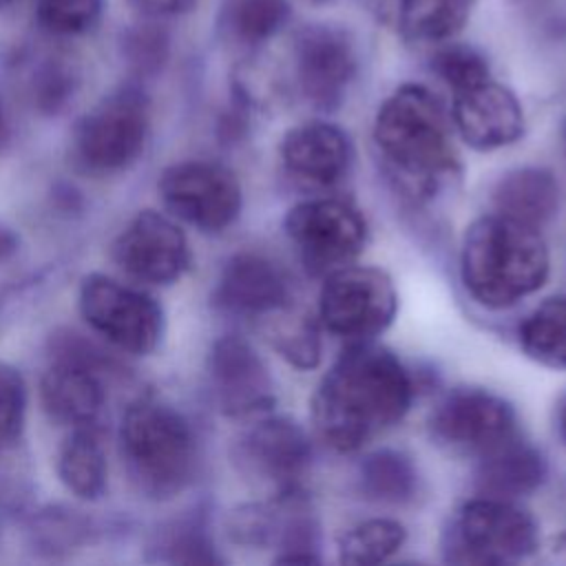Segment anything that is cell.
<instances>
[{"label": "cell", "instance_id": "43", "mask_svg": "<svg viewBox=\"0 0 566 566\" xmlns=\"http://www.w3.org/2000/svg\"><path fill=\"white\" fill-rule=\"evenodd\" d=\"M557 431H559L562 440L566 442V396L562 398V402L557 407Z\"/></svg>", "mask_w": 566, "mask_h": 566}, {"label": "cell", "instance_id": "40", "mask_svg": "<svg viewBox=\"0 0 566 566\" xmlns=\"http://www.w3.org/2000/svg\"><path fill=\"white\" fill-rule=\"evenodd\" d=\"M51 201L55 206L57 212L62 214H80L84 210V195L82 190L71 184V181H57L53 188H51Z\"/></svg>", "mask_w": 566, "mask_h": 566}, {"label": "cell", "instance_id": "27", "mask_svg": "<svg viewBox=\"0 0 566 566\" xmlns=\"http://www.w3.org/2000/svg\"><path fill=\"white\" fill-rule=\"evenodd\" d=\"M263 334L268 343L294 367L314 369L321 363V327L305 310H294L292 303L265 316Z\"/></svg>", "mask_w": 566, "mask_h": 566}, {"label": "cell", "instance_id": "38", "mask_svg": "<svg viewBox=\"0 0 566 566\" xmlns=\"http://www.w3.org/2000/svg\"><path fill=\"white\" fill-rule=\"evenodd\" d=\"M27 420V382L18 367L0 360V444L22 436Z\"/></svg>", "mask_w": 566, "mask_h": 566}, {"label": "cell", "instance_id": "4", "mask_svg": "<svg viewBox=\"0 0 566 566\" xmlns=\"http://www.w3.org/2000/svg\"><path fill=\"white\" fill-rule=\"evenodd\" d=\"M117 440L128 480L144 497L166 502L192 484L199 442L177 407L150 396L133 400L122 416Z\"/></svg>", "mask_w": 566, "mask_h": 566}, {"label": "cell", "instance_id": "23", "mask_svg": "<svg viewBox=\"0 0 566 566\" xmlns=\"http://www.w3.org/2000/svg\"><path fill=\"white\" fill-rule=\"evenodd\" d=\"M55 471L62 486L84 502H95L106 493L108 467L97 427H73L55 458Z\"/></svg>", "mask_w": 566, "mask_h": 566}, {"label": "cell", "instance_id": "8", "mask_svg": "<svg viewBox=\"0 0 566 566\" xmlns=\"http://www.w3.org/2000/svg\"><path fill=\"white\" fill-rule=\"evenodd\" d=\"M398 312L391 276L371 265H343L325 274L318 296V323L347 343L371 340Z\"/></svg>", "mask_w": 566, "mask_h": 566}, {"label": "cell", "instance_id": "14", "mask_svg": "<svg viewBox=\"0 0 566 566\" xmlns=\"http://www.w3.org/2000/svg\"><path fill=\"white\" fill-rule=\"evenodd\" d=\"M113 261L135 281L170 285L179 281L190 263V245L184 230L159 210H139L115 237Z\"/></svg>", "mask_w": 566, "mask_h": 566}, {"label": "cell", "instance_id": "24", "mask_svg": "<svg viewBox=\"0 0 566 566\" xmlns=\"http://www.w3.org/2000/svg\"><path fill=\"white\" fill-rule=\"evenodd\" d=\"M478 0H400L396 24L405 40L442 44L453 40L469 22Z\"/></svg>", "mask_w": 566, "mask_h": 566}, {"label": "cell", "instance_id": "3", "mask_svg": "<svg viewBox=\"0 0 566 566\" xmlns=\"http://www.w3.org/2000/svg\"><path fill=\"white\" fill-rule=\"evenodd\" d=\"M548 270V248L537 228L493 212L464 230L460 276L467 292L489 310L531 296L546 283Z\"/></svg>", "mask_w": 566, "mask_h": 566}, {"label": "cell", "instance_id": "11", "mask_svg": "<svg viewBox=\"0 0 566 566\" xmlns=\"http://www.w3.org/2000/svg\"><path fill=\"white\" fill-rule=\"evenodd\" d=\"M292 71L303 99L316 111H336L358 73L354 35L334 22H310L294 33Z\"/></svg>", "mask_w": 566, "mask_h": 566}, {"label": "cell", "instance_id": "22", "mask_svg": "<svg viewBox=\"0 0 566 566\" xmlns=\"http://www.w3.org/2000/svg\"><path fill=\"white\" fill-rule=\"evenodd\" d=\"M104 533L99 520L69 504H44L27 520V539L40 557H64L93 542Z\"/></svg>", "mask_w": 566, "mask_h": 566}, {"label": "cell", "instance_id": "6", "mask_svg": "<svg viewBox=\"0 0 566 566\" xmlns=\"http://www.w3.org/2000/svg\"><path fill=\"white\" fill-rule=\"evenodd\" d=\"M537 522L513 500L480 495L464 502L442 531V555L451 564H509L537 548Z\"/></svg>", "mask_w": 566, "mask_h": 566}, {"label": "cell", "instance_id": "41", "mask_svg": "<svg viewBox=\"0 0 566 566\" xmlns=\"http://www.w3.org/2000/svg\"><path fill=\"white\" fill-rule=\"evenodd\" d=\"M20 252V234L0 221V263L13 259Z\"/></svg>", "mask_w": 566, "mask_h": 566}, {"label": "cell", "instance_id": "30", "mask_svg": "<svg viewBox=\"0 0 566 566\" xmlns=\"http://www.w3.org/2000/svg\"><path fill=\"white\" fill-rule=\"evenodd\" d=\"M292 20L290 0H228L223 24L243 46H261L279 35Z\"/></svg>", "mask_w": 566, "mask_h": 566}, {"label": "cell", "instance_id": "28", "mask_svg": "<svg viewBox=\"0 0 566 566\" xmlns=\"http://www.w3.org/2000/svg\"><path fill=\"white\" fill-rule=\"evenodd\" d=\"M522 352L551 369H566V296L539 303L520 325Z\"/></svg>", "mask_w": 566, "mask_h": 566}, {"label": "cell", "instance_id": "15", "mask_svg": "<svg viewBox=\"0 0 566 566\" xmlns=\"http://www.w3.org/2000/svg\"><path fill=\"white\" fill-rule=\"evenodd\" d=\"M208 378L217 409L228 418L254 416L276 402L265 360L239 334H223L212 343Z\"/></svg>", "mask_w": 566, "mask_h": 566}, {"label": "cell", "instance_id": "26", "mask_svg": "<svg viewBox=\"0 0 566 566\" xmlns=\"http://www.w3.org/2000/svg\"><path fill=\"white\" fill-rule=\"evenodd\" d=\"M148 562L164 564H221L203 511L177 517L155 531L146 546Z\"/></svg>", "mask_w": 566, "mask_h": 566}, {"label": "cell", "instance_id": "25", "mask_svg": "<svg viewBox=\"0 0 566 566\" xmlns=\"http://www.w3.org/2000/svg\"><path fill=\"white\" fill-rule=\"evenodd\" d=\"M358 489L365 500L400 506L416 500L420 475L409 455L396 449H378L358 467Z\"/></svg>", "mask_w": 566, "mask_h": 566}, {"label": "cell", "instance_id": "9", "mask_svg": "<svg viewBox=\"0 0 566 566\" xmlns=\"http://www.w3.org/2000/svg\"><path fill=\"white\" fill-rule=\"evenodd\" d=\"M283 230L312 274H329L349 265L367 243V221L343 199L316 197L292 206Z\"/></svg>", "mask_w": 566, "mask_h": 566}, {"label": "cell", "instance_id": "42", "mask_svg": "<svg viewBox=\"0 0 566 566\" xmlns=\"http://www.w3.org/2000/svg\"><path fill=\"white\" fill-rule=\"evenodd\" d=\"M13 139V126H11V117L9 111L0 97V157L7 153V148L11 146Z\"/></svg>", "mask_w": 566, "mask_h": 566}, {"label": "cell", "instance_id": "13", "mask_svg": "<svg viewBox=\"0 0 566 566\" xmlns=\"http://www.w3.org/2000/svg\"><path fill=\"white\" fill-rule=\"evenodd\" d=\"M433 442L455 455H484L515 436V409L482 387H455L429 418Z\"/></svg>", "mask_w": 566, "mask_h": 566}, {"label": "cell", "instance_id": "16", "mask_svg": "<svg viewBox=\"0 0 566 566\" xmlns=\"http://www.w3.org/2000/svg\"><path fill=\"white\" fill-rule=\"evenodd\" d=\"M449 115L462 142L475 150H497L524 135L517 95L493 77L455 91Z\"/></svg>", "mask_w": 566, "mask_h": 566}, {"label": "cell", "instance_id": "31", "mask_svg": "<svg viewBox=\"0 0 566 566\" xmlns=\"http://www.w3.org/2000/svg\"><path fill=\"white\" fill-rule=\"evenodd\" d=\"M407 539V528L391 517H371L354 524L338 537V559L343 564L371 566L396 555Z\"/></svg>", "mask_w": 566, "mask_h": 566}, {"label": "cell", "instance_id": "33", "mask_svg": "<svg viewBox=\"0 0 566 566\" xmlns=\"http://www.w3.org/2000/svg\"><path fill=\"white\" fill-rule=\"evenodd\" d=\"M77 86V69L66 57L46 55L29 75V99L40 115L57 117L73 102Z\"/></svg>", "mask_w": 566, "mask_h": 566}, {"label": "cell", "instance_id": "45", "mask_svg": "<svg viewBox=\"0 0 566 566\" xmlns=\"http://www.w3.org/2000/svg\"><path fill=\"white\" fill-rule=\"evenodd\" d=\"M562 142H564V155H566V119H564V126H562Z\"/></svg>", "mask_w": 566, "mask_h": 566}, {"label": "cell", "instance_id": "5", "mask_svg": "<svg viewBox=\"0 0 566 566\" xmlns=\"http://www.w3.org/2000/svg\"><path fill=\"white\" fill-rule=\"evenodd\" d=\"M150 133V97L139 82H126L86 111L73 128V157L93 175L133 166Z\"/></svg>", "mask_w": 566, "mask_h": 566}, {"label": "cell", "instance_id": "34", "mask_svg": "<svg viewBox=\"0 0 566 566\" xmlns=\"http://www.w3.org/2000/svg\"><path fill=\"white\" fill-rule=\"evenodd\" d=\"M283 524V497L268 502H245L228 511L223 528L230 542L250 548H272L279 542Z\"/></svg>", "mask_w": 566, "mask_h": 566}, {"label": "cell", "instance_id": "21", "mask_svg": "<svg viewBox=\"0 0 566 566\" xmlns=\"http://www.w3.org/2000/svg\"><path fill=\"white\" fill-rule=\"evenodd\" d=\"M493 206L495 212L539 230L557 212L559 186L546 168H515L495 184Z\"/></svg>", "mask_w": 566, "mask_h": 566}, {"label": "cell", "instance_id": "1", "mask_svg": "<svg viewBox=\"0 0 566 566\" xmlns=\"http://www.w3.org/2000/svg\"><path fill=\"white\" fill-rule=\"evenodd\" d=\"M411 400L413 380L396 354L349 343L312 396V422L327 447L349 453L398 424Z\"/></svg>", "mask_w": 566, "mask_h": 566}, {"label": "cell", "instance_id": "39", "mask_svg": "<svg viewBox=\"0 0 566 566\" xmlns=\"http://www.w3.org/2000/svg\"><path fill=\"white\" fill-rule=\"evenodd\" d=\"M144 18H175L192 11L197 0H128Z\"/></svg>", "mask_w": 566, "mask_h": 566}, {"label": "cell", "instance_id": "10", "mask_svg": "<svg viewBox=\"0 0 566 566\" xmlns=\"http://www.w3.org/2000/svg\"><path fill=\"white\" fill-rule=\"evenodd\" d=\"M157 190L175 219L201 232H223L237 221L243 206L237 175L210 159H184L166 166Z\"/></svg>", "mask_w": 566, "mask_h": 566}, {"label": "cell", "instance_id": "37", "mask_svg": "<svg viewBox=\"0 0 566 566\" xmlns=\"http://www.w3.org/2000/svg\"><path fill=\"white\" fill-rule=\"evenodd\" d=\"M431 71L451 88V93L473 86L491 77V64L486 55L462 42H442L431 55Z\"/></svg>", "mask_w": 566, "mask_h": 566}, {"label": "cell", "instance_id": "32", "mask_svg": "<svg viewBox=\"0 0 566 566\" xmlns=\"http://www.w3.org/2000/svg\"><path fill=\"white\" fill-rule=\"evenodd\" d=\"M172 51L170 31L159 18H146L126 27L119 35V53L135 80H148L159 75Z\"/></svg>", "mask_w": 566, "mask_h": 566}, {"label": "cell", "instance_id": "36", "mask_svg": "<svg viewBox=\"0 0 566 566\" xmlns=\"http://www.w3.org/2000/svg\"><path fill=\"white\" fill-rule=\"evenodd\" d=\"M104 0H33V15L42 31L57 38H73L97 27Z\"/></svg>", "mask_w": 566, "mask_h": 566}, {"label": "cell", "instance_id": "44", "mask_svg": "<svg viewBox=\"0 0 566 566\" xmlns=\"http://www.w3.org/2000/svg\"><path fill=\"white\" fill-rule=\"evenodd\" d=\"M553 553H555V557L566 559V533H562L553 539Z\"/></svg>", "mask_w": 566, "mask_h": 566}, {"label": "cell", "instance_id": "35", "mask_svg": "<svg viewBox=\"0 0 566 566\" xmlns=\"http://www.w3.org/2000/svg\"><path fill=\"white\" fill-rule=\"evenodd\" d=\"M46 354L51 360L75 363L102 376L124 374V365L115 358V354L73 327H55L46 338Z\"/></svg>", "mask_w": 566, "mask_h": 566}, {"label": "cell", "instance_id": "12", "mask_svg": "<svg viewBox=\"0 0 566 566\" xmlns=\"http://www.w3.org/2000/svg\"><path fill=\"white\" fill-rule=\"evenodd\" d=\"M237 473L272 495L298 489L312 460L307 433L290 418L270 416L243 429L230 444Z\"/></svg>", "mask_w": 566, "mask_h": 566}, {"label": "cell", "instance_id": "7", "mask_svg": "<svg viewBox=\"0 0 566 566\" xmlns=\"http://www.w3.org/2000/svg\"><path fill=\"white\" fill-rule=\"evenodd\" d=\"M77 310L86 325L122 354L148 356L166 334V314L155 296L102 272L82 276Z\"/></svg>", "mask_w": 566, "mask_h": 566}, {"label": "cell", "instance_id": "18", "mask_svg": "<svg viewBox=\"0 0 566 566\" xmlns=\"http://www.w3.org/2000/svg\"><path fill=\"white\" fill-rule=\"evenodd\" d=\"M281 159L290 177L305 186L329 188L352 168L354 146L336 124L312 119L290 128L281 142Z\"/></svg>", "mask_w": 566, "mask_h": 566}, {"label": "cell", "instance_id": "29", "mask_svg": "<svg viewBox=\"0 0 566 566\" xmlns=\"http://www.w3.org/2000/svg\"><path fill=\"white\" fill-rule=\"evenodd\" d=\"M71 265L73 261L69 256H60L0 285V334L38 307L49 294L57 292L64 285Z\"/></svg>", "mask_w": 566, "mask_h": 566}, {"label": "cell", "instance_id": "46", "mask_svg": "<svg viewBox=\"0 0 566 566\" xmlns=\"http://www.w3.org/2000/svg\"><path fill=\"white\" fill-rule=\"evenodd\" d=\"M15 0H0V9H4V7H9V4H13Z\"/></svg>", "mask_w": 566, "mask_h": 566}, {"label": "cell", "instance_id": "19", "mask_svg": "<svg viewBox=\"0 0 566 566\" xmlns=\"http://www.w3.org/2000/svg\"><path fill=\"white\" fill-rule=\"evenodd\" d=\"M40 402L57 424L97 427L106 405L104 376L75 363L51 360L40 378Z\"/></svg>", "mask_w": 566, "mask_h": 566}, {"label": "cell", "instance_id": "2", "mask_svg": "<svg viewBox=\"0 0 566 566\" xmlns=\"http://www.w3.org/2000/svg\"><path fill=\"white\" fill-rule=\"evenodd\" d=\"M374 144L398 188L416 201L431 199L460 172L451 115L422 84H402L378 106Z\"/></svg>", "mask_w": 566, "mask_h": 566}, {"label": "cell", "instance_id": "20", "mask_svg": "<svg viewBox=\"0 0 566 566\" xmlns=\"http://www.w3.org/2000/svg\"><path fill=\"white\" fill-rule=\"evenodd\" d=\"M475 489L480 495L515 500L533 493L546 480V458L520 440L517 436L504 440L495 449L478 458Z\"/></svg>", "mask_w": 566, "mask_h": 566}, {"label": "cell", "instance_id": "17", "mask_svg": "<svg viewBox=\"0 0 566 566\" xmlns=\"http://www.w3.org/2000/svg\"><path fill=\"white\" fill-rule=\"evenodd\" d=\"M212 303L234 316H270L292 303V285L279 263L259 252H237L221 268Z\"/></svg>", "mask_w": 566, "mask_h": 566}]
</instances>
